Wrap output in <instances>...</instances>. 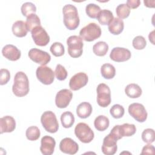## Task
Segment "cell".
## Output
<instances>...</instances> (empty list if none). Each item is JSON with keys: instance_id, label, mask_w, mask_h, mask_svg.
<instances>
[{"instance_id": "cell-22", "label": "cell", "mask_w": 155, "mask_h": 155, "mask_svg": "<svg viewBox=\"0 0 155 155\" xmlns=\"http://www.w3.org/2000/svg\"><path fill=\"white\" fill-rule=\"evenodd\" d=\"M92 107L87 102H81L76 108V114L78 116L82 119H85L89 117L92 113Z\"/></svg>"}, {"instance_id": "cell-3", "label": "cell", "mask_w": 155, "mask_h": 155, "mask_svg": "<svg viewBox=\"0 0 155 155\" xmlns=\"http://www.w3.org/2000/svg\"><path fill=\"white\" fill-rule=\"evenodd\" d=\"M101 28L97 24L90 22L79 31V36L84 41L91 42L99 38L101 35Z\"/></svg>"}, {"instance_id": "cell-28", "label": "cell", "mask_w": 155, "mask_h": 155, "mask_svg": "<svg viewBox=\"0 0 155 155\" xmlns=\"http://www.w3.org/2000/svg\"><path fill=\"white\" fill-rule=\"evenodd\" d=\"M108 50V45L104 41H99L93 46V53L98 56H105Z\"/></svg>"}, {"instance_id": "cell-44", "label": "cell", "mask_w": 155, "mask_h": 155, "mask_svg": "<svg viewBox=\"0 0 155 155\" xmlns=\"http://www.w3.org/2000/svg\"><path fill=\"white\" fill-rule=\"evenodd\" d=\"M154 30H153L151 33H150L149 34V36H148V38H149V40L151 42V43L154 45Z\"/></svg>"}, {"instance_id": "cell-7", "label": "cell", "mask_w": 155, "mask_h": 155, "mask_svg": "<svg viewBox=\"0 0 155 155\" xmlns=\"http://www.w3.org/2000/svg\"><path fill=\"white\" fill-rule=\"evenodd\" d=\"M97 104L103 108L108 106L111 101V91L109 87L104 84H99L96 88Z\"/></svg>"}, {"instance_id": "cell-9", "label": "cell", "mask_w": 155, "mask_h": 155, "mask_svg": "<svg viewBox=\"0 0 155 155\" xmlns=\"http://www.w3.org/2000/svg\"><path fill=\"white\" fill-rule=\"evenodd\" d=\"M130 115L139 122H143L147 119V112L144 106L140 103H133L128 108Z\"/></svg>"}, {"instance_id": "cell-33", "label": "cell", "mask_w": 155, "mask_h": 155, "mask_svg": "<svg viewBox=\"0 0 155 155\" xmlns=\"http://www.w3.org/2000/svg\"><path fill=\"white\" fill-rule=\"evenodd\" d=\"M116 12L119 18L125 19L129 16L130 9L126 4H120L117 6Z\"/></svg>"}, {"instance_id": "cell-34", "label": "cell", "mask_w": 155, "mask_h": 155, "mask_svg": "<svg viewBox=\"0 0 155 155\" xmlns=\"http://www.w3.org/2000/svg\"><path fill=\"white\" fill-rule=\"evenodd\" d=\"M21 10L23 16L28 17L31 14L36 13V7L33 3L31 2H26L22 5Z\"/></svg>"}, {"instance_id": "cell-2", "label": "cell", "mask_w": 155, "mask_h": 155, "mask_svg": "<svg viewBox=\"0 0 155 155\" xmlns=\"http://www.w3.org/2000/svg\"><path fill=\"white\" fill-rule=\"evenodd\" d=\"M29 90V81L27 76L23 71L17 72L15 75L12 86L13 94L17 97H23L28 93Z\"/></svg>"}, {"instance_id": "cell-14", "label": "cell", "mask_w": 155, "mask_h": 155, "mask_svg": "<svg viewBox=\"0 0 155 155\" xmlns=\"http://www.w3.org/2000/svg\"><path fill=\"white\" fill-rule=\"evenodd\" d=\"M73 97V93L68 89H62L59 91L55 97V104L59 108H66Z\"/></svg>"}, {"instance_id": "cell-12", "label": "cell", "mask_w": 155, "mask_h": 155, "mask_svg": "<svg viewBox=\"0 0 155 155\" xmlns=\"http://www.w3.org/2000/svg\"><path fill=\"white\" fill-rule=\"evenodd\" d=\"M117 139L116 137L110 133L105 136L103 140L102 145V151L105 155H113L117 150Z\"/></svg>"}, {"instance_id": "cell-11", "label": "cell", "mask_w": 155, "mask_h": 155, "mask_svg": "<svg viewBox=\"0 0 155 155\" xmlns=\"http://www.w3.org/2000/svg\"><path fill=\"white\" fill-rule=\"evenodd\" d=\"M28 56L31 61L41 65H45L51 60V56L49 53L36 48L30 49Z\"/></svg>"}, {"instance_id": "cell-32", "label": "cell", "mask_w": 155, "mask_h": 155, "mask_svg": "<svg viewBox=\"0 0 155 155\" xmlns=\"http://www.w3.org/2000/svg\"><path fill=\"white\" fill-rule=\"evenodd\" d=\"M85 12L87 15L91 18H97L101 8L99 5L94 3H90L86 5Z\"/></svg>"}, {"instance_id": "cell-41", "label": "cell", "mask_w": 155, "mask_h": 155, "mask_svg": "<svg viewBox=\"0 0 155 155\" xmlns=\"http://www.w3.org/2000/svg\"><path fill=\"white\" fill-rule=\"evenodd\" d=\"M155 153L154 147L150 143L144 146L142 148L141 154H154Z\"/></svg>"}, {"instance_id": "cell-43", "label": "cell", "mask_w": 155, "mask_h": 155, "mask_svg": "<svg viewBox=\"0 0 155 155\" xmlns=\"http://www.w3.org/2000/svg\"><path fill=\"white\" fill-rule=\"evenodd\" d=\"M143 3L145 4V5L147 7H150V8H154L155 5V1L154 0H144L143 1Z\"/></svg>"}, {"instance_id": "cell-25", "label": "cell", "mask_w": 155, "mask_h": 155, "mask_svg": "<svg viewBox=\"0 0 155 155\" xmlns=\"http://www.w3.org/2000/svg\"><path fill=\"white\" fill-rule=\"evenodd\" d=\"M110 124L108 118L104 115H99L96 117L94 121L95 128L99 131H105L108 128Z\"/></svg>"}, {"instance_id": "cell-13", "label": "cell", "mask_w": 155, "mask_h": 155, "mask_svg": "<svg viewBox=\"0 0 155 155\" xmlns=\"http://www.w3.org/2000/svg\"><path fill=\"white\" fill-rule=\"evenodd\" d=\"M88 78L86 73L79 72L73 75L69 82V87L71 90L76 91L87 85Z\"/></svg>"}, {"instance_id": "cell-10", "label": "cell", "mask_w": 155, "mask_h": 155, "mask_svg": "<svg viewBox=\"0 0 155 155\" xmlns=\"http://www.w3.org/2000/svg\"><path fill=\"white\" fill-rule=\"evenodd\" d=\"M34 42L38 46H45L50 42V36L46 30L41 26L35 27L31 31Z\"/></svg>"}, {"instance_id": "cell-5", "label": "cell", "mask_w": 155, "mask_h": 155, "mask_svg": "<svg viewBox=\"0 0 155 155\" xmlns=\"http://www.w3.org/2000/svg\"><path fill=\"white\" fill-rule=\"evenodd\" d=\"M41 124L44 129L50 133L58 131L59 124L55 114L51 111H46L42 113L41 117Z\"/></svg>"}, {"instance_id": "cell-37", "label": "cell", "mask_w": 155, "mask_h": 155, "mask_svg": "<svg viewBox=\"0 0 155 155\" xmlns=\"http://www.w3.org/2000/svg\"><path fill=\"white\" fill-rule=\"evenodd\" d=\"M142 139L145 143H153L155 140L154 130L152 128L145 129L142 133Z\"/></svg>"}, {"instance_id": "cell-36", "label": "cell", "mask_w": 155, "mask_h": 155, "mask_svg": "<svg viewBox=\"0 0 155 155\" xmlns=\"http://www.w3.org/2000/svg\"><path fill=\"white\" fill-rule=\"evenodd\" d=\"M125 113V110L123 106L119 104H114L113 105L110 110V113L111 116L115 119H119L121 118Z\"/></svg>"}, {"instance_id": "cell-27", "label": "cell", "mask_w": 155, "mask_h": 155, "mask_svg": "<svg viewBox=\"0 0 155 155\" xmlns=\"http://www.w3.org/2000/svg\"><path fill=\"white\" fill-rule=\"evenodd\" d=\"M101 73L105 79H111L113 78L116 74V69L114 67L110 64H104L101 68Z\"/></svg>"}, {"instance_id": "cell-1", "label": "cell", "mask_w": 155, "mask_h": 155, "mask_svg": "<svg viewBox=\"0 0 155 155\" xmlns=\"http://www.w3.org/2000/svg\"><path fill=\"white\" fill-rule=\"evenodd\" d=\"M64 24L70 30H73L79 26L80 19L77 8L72 4H66L63 7Z\"/></svg>"}, {"instance_id": "cell-6", "label": "cell", "mask_w": 155, "mask_h": 155, "mask_svg": "<svg viewBox=\"0 0 155 155\" xmlns=\"http://www.w3.org/2000/svg\"><path fill=\"white\" fill-rule=\"evenodd\" d=\"M74 134L78 139L84 143L91 142L94 137L93 131L84 122L78 124L74 128Z\"/></svg>"}, {"instance_id": "cell-8", "label": "cell", "mask_w": 155, "mask_h": 155, "mask_svg": "<svg viewBox=\"0 0 155 155\" xmlns=\"http://www.w3.org/2000/svg\"><path fill=\"white\" fill-rule=\"evenodd\" d=\"M36 75L38 79L43 84H51L54 79V72L51 68L45 65H41L37 68Z\"/></svg>"}, {"instance_id": "cell-26", "label": "cell", "mask_w": 155, "mask_h": 155, "mask_svg": "<svg viewBox=\"0 0 155 155\" xmlns=\"http://www.w3.org/2000/svg\"><path fill=\"white\" fill-rule=\"evenodd\" d=\"M114 16L113 13L107 9H104L101 10L97 17L98 22L101 25H108L113 19Z\"/></svg>"}, {"instance_id": "cell-19", "label": "cell", "mask_w": 155, "mask_h": 155, "mask_svg": "<svg viewBox=\"0 0 155 155\" xmlns=\"http://www.w3.org/2000/svg\"><path fill=\"white\" fill-rule=\"evenodd\" d=\"M16 128V121L11 116H5L0 119V133H11Z\"/></svg>"}, {"instance_id": "cell-17", "label": "cell", "mask_w": 155, "mask_h": 155, "mask_svg": "<svg viewBox=\"0 0 155 155\" xmlns=\"http://www.w3.org/2000/svg\"><path fill=\"white\" fill-rule=\"evenodd\" d=\"M40 151L44 155H51L54 150L56 141L54 139L50 136H43L41 140Z\"/></svg>"}, {"instance_id": "cell-30", "label": "cell", "mask_w": 155, "mask_h": 155, "mask_svg": "<svg viewBox=\"0 0 155 155\" xmlns=\"http://www.w3.org/2000/svg\"><path fill=\"white\" fill-rule=\"evenodd\" d=\"M26 25L29 31H31L35 27L41 25V21L39 16L35 13L31 14L26 19Z\"/></svg>"}, {"instance_id": "cell-23", "label": "cell", "mask_w": 155, "mask_h": 155, "mask_svg": "<svg viewBox=\"0 0 155 155\" xmlns=\"http://www.w3.org/2000/svg\"><path fill=\"white\" fill-rule=\"evenodd\" d=\"M118 130L122 137H129L136 133V128L134 124L125 123L122 125H118Z\"/></svg>"}, {"instance_id": "cell-39", "label": "cell", "mask_w": 155, "mask_h": 155, "mask_svg": "<svg viewBox=\"0 0 155 155\" xmlns=\"http://www.w3.org/2000/svg\"><path fill=\"white\" fill-rule=\"evenodd\" d=\"M54 74L56 75V78L59 81L65 80L68 75V73L65 68L61 64H58L56 65L54 71Z\"/></svg>"}, {"instance_id": "cell-4", "label": "cell", "mask_w": 155, "mask_h": 155, "mask_svg": "<svg viewBox=\"0 0 155 155\" xmlns=\"http://www.w3.org/2000/svg\"><path fill=\"white\" fill-rule=\"evenodd\" d=\"M67 44L68 53L71 57L77 58L82 55L84 43L82 39L80 36L76 35L70 36L67 39Z\"/></svg>"}, {"instance_id": "cell-20", "label": "cell", "mask_w": 155, "mask_h": 155, "mask_svg": "<svg viewBox=\"0 0 155 155\" xmlns=\"http://www.w3.org/2000/svg\"><path fill=\"white\" fill-rule=\"evenodd\" d=\"M12 31L14 35L17 37L22 38L25 36L28 31L25 22L21 20L15 22L12 25Z\"/></svg>"}, {"instance_id": "cell-40", "label": "cell", "mask_w": 155, "mask_h": 155, "mask_svg": "<svg viewBox=\"0 0 155 155\" xmlns=\"http://www.w3.org/2000/svg\"><path fill=\"white\" fill-rule=\"evenodd\" d=\"M10 79V71L5 68L0 70V85H3L6 84Z\"/></svg>"}, {"instance_id": "cell-29", "label": "cell", "mask_w": 155, "mask_h": 155, "mask_svg": "<svg viewBox=\"0 0 155 155\" xmlns=\"http://www.w3.org/2000/svg\"><path fill=\"white\" fill-rule=\"evenodd\" d=\"M61 121L63 127L65 128H70L74 123V117L70 111H65L61 116Z\"/></svg>"}, {"instance_id": "cell-24", "label": "cell", "mask_w": 155, "mask_h": 155, "mask_svg": "<svg viewBox=\"0 0 155 155\" xmlns=\"http://www.w3.org/2000/svg\"><path fill=\"white\" fill-rule=\"evenodd\" d=\"M125 93L130 98H137L142 94V91L139 85L136 84H130L125 88Z\"/></svg>"}, {"instance_id": "cell-21", "label": "cell", "mask_w": 155, "mask_h": 155, "mask_svg": "<svg viewBox=\"0 0 155 155\" xmlns=\"http://www.w3.org/2000/svg\"><path fill=\"white\" fill-rule=\"evenodd\" d=\"M108 25L109 31L114 35H118L121 33L124 28V23L123 20L116 17L114 18Z\"/></svg>"}, {"instance_id": "cell-38", "label": "cell", "mask_w": 155, "mask_h": 155, "mask_svg": "<svg viewBox=\"0 0 155 155\" xmlns=\"http://www.w3.org/2000/svg\"><path fill=\"white\" fill-rule=\"evenodd\" d=\"M132 44L135 49L142 50L147 45V41L143 36H137L133 39Z\"/></svg>"}, {"instance_id": "cell-18", "label": "cell", "mask_w": 155, "mask_h": 155, "mask_svg": "<svg viewBox=\"0 0 155 155\" xmlns=\"http://www.w3.org/2000/svg\"><path fill=\"white\" fill-rule=\"evenodd\" d=\"M2 54L6 59L12 61L18 60L21 56V51L12 44L5 45L2 49Z\"/></svg>"}, {"instance_id": "cell-16", "label": "cell", "mask_w": 155, "mask_h": 155, "mask_svg": "<svg viewBox=\"0 0 155 155\" xmlns=\"http://www.w3.org/2000/svg\"><path fill=\"white\" fill-rule=\"evenodd\" d=\"M60 150L65 154H74L79 150L78 144L70 137H65L59 143Z\"/></svg>"}, {"instance_id": "cell-35", "label": "cell", "mask_w": 155, "mask_h": 155, "mask_svg": "<svg viewBox=\"0 0 155 155\" xmlns=\"http://www.w3.org/2000/svg\"><path fill=\"white\" fill-rule=\"evenodd\" d=\"M50 50L51 53L56 57L62 56L65 53L64 46L62 44L59 42H54L50 47Z\"/></svg>"}, {"instance_id": "cell-42", "label": "cell", "mask_w": 155, "mask_h": 155, "mask_svg": "<svg viewBox=\"0 0 155 155\" xmlns=\"http://www.w3.org/2000/svg\"><path fill=\"white\" fill-rule=\"evenodd\" d=\"M126 4L130 8L134 9L140 5V1L139 0H128L126 2Z\"/></svg>"}, {"instance_id": "cell-15", "label": "cell", "mask_w": 155, "mask_h": 155, "mask_svg": "<svg viewBox=\"0 0 155 155\" xmlns=\"http://www.w3.org/2000/svg\"><path fill=\"white\" fill-rule=\"evenodd\" d=\"M131 56L130 51L123 47H114L111 50L110 54V59L117 62L127 61L131 58Z\"/></svg>"}, {"instance_id": "cell-31", "label": "cell", "mask_w": 155, "mask_h": 155, "mask_svg": "<svg viewBox=\"0 0 155 155\" xmlns=\"http://www.w3.org/2000/svg\"><path fill=\"white\" fill-rule=\"evenodd\" d=\"M41 135L39 129L36 126L29 127L25 131V136L28 140L35 141L38 140Z\"/></svg>"}]
</instances>
